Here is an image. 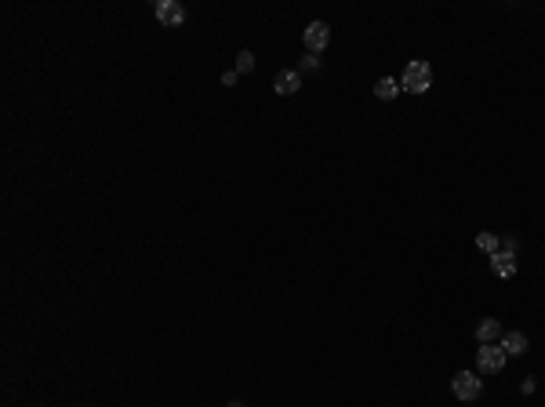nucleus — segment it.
Wrapping results in <instances>:
<instances>
[{
	"label": "nucleus",
	"instance_id": "nucleus-6",
	"mask_svg": "<svg viewBox=\"0 0 545 407\" xmlns=\"http://www.w3.org/2000/svg\"><path fill=\"white\" fill-rule=\"evenodd\" d=\"M153 11H157V18L164 26H182L185 22V8L178 4V0H157Z\"/></svg>",
	"mask_w": 545,
	"mask_h": 407
},
{
	"label": "nucleus",
	"instance_id": "nucleus-14",
	"mask_svg": "<svg viewBox=\"0 0 545 407\" xmlns=\"http://www.w3.org/2000/svg\"><path fill=\"white\" fill-rule=\"evenodd\" d=\"M237 77H240L237 70H229V73H222V84H225V88H233V84H237Z\"/></svg>",
	"mask_w": 545,
	"mask_h": 407
},
{
	"label": "nucleus",
	"instance_id": "nucleus-9",
	"mask_svg": "<svg viewBox=\"0 0 545 407\" xmlns=\"http://www.w3.org/2000/svg\"><path fill=\"white\" fill-rule=\"evenodd\" d=\"M527 346H531V342H527V335H523V331H506V335H501V349H506L509 356H523V353H527Z\"/></svg>",
	"mask_w": 545,
	"mask_h": 407
},
{
	"label": "nucleus",
	"instance_id": "nucleus-2",
	"mask_svg": "<svg viewBox=\"0 0 545 407\" xmlns=\"http://www.w3.org/2000/svg\"><path fill=\"white\" fill-rule=\"evenodd\" d=\"M506 349L501 346H480L476 349V375H498L501 368H506Z\"/></svg>",
	"mask_w": 545,
	"mask_h": 407
},
{
	"label": "nucleus",
	"instance_id": "nucleus-12",
	"mask_svg": "<svg viewBox=\"0 0 545 407\" xmlns=\"http://www.w3.org/2000/svg\"><path fill=\"white\" fill-rule=\"evenodd\" d=\"M251 70H255V55H251V51H240V55H237V73H251Z\"/></svg>",
	"mask_w": 545,
	"mask_h": 407
},
{
	"label": "nucleus",
	"instance_id": "nucleus-8",
	"mask_svg": "<svg viewBox=\"0 0 545 407\" xmlns=\"http://www.w3.org/2000/svg\"><path fill=\"white\" fill-rule=\"evenodd\" d=\"M498 338H501V324L494 316H487V320H480V324H476V342H480V346H494Z\"/></svg>",
	"mask_w": 545,
	"mask_h": 407
},
{
	"label": "nucleus",
	"instance_id": "nucleus-10",
	"mask_svg": "<svg viewBox=\"0 0 545 407\" xmlns=\"http://www.w3.org/2000/svg\"><path fill=\"white\" fill-rule=\"evenodd\" d=\"M374 95H379L382 102L396 98V95H400V80H396V77H382L379 84H374Z\"/></svg>",
	"mask_w": 545,
	"mask_h": 407
},
{
	"label": "nucleus",
	"instance_id": "nucleus-7",
	"mask_svg": "<svg viewBox=\"0 0 545 407\" xmlns=\"http://www.w3.org/2000/svg\"><path fill=\"white\" fill-rule=\"evenodd\" d=\"M298 88H302V77L295 70H280L277 80H272V91H277V95H295Z\"/></svg>",
	"mask_w": 545,
	"mask_h": 407
},
{
	"label": "nucleus",
	"instance_id": "nucleus-11",
	"mask_svg": "<svg viewBox=\"0 0 545 407\" xmlns=\"http://www.w3.org/2000/svg\"><path fill=\"white\" fill-rule=\"evenodd\" d=\"M476 247L487 251V254H494V251H498V237H494V233H480V237H476Z\"/></svg>",
	"mask_w": 545,
	"mask_h": 407
},
{
	"label": "nucleus",
	"instance_id": "nucleus-4",
	"mask_svg": "<svg viewBox=\"0 0 545 407\" xmlns=\"http://www.w3.org/2000/svg\"><path fill=\"white\" fill-rule=\"evenodd\" d=\"M302 40H306V51L309 55H320L331 44V26L327 22H309L306 33H302Z\"/></svg>",
	"mask_w": 545,
	"mask_h": 407
},
{
	"label": "nucleus",
	"instance_id": "nucleus-5",
	"mask_svg": "<svg viewBox=\"0 0 545 407\" xmlns=\"http://www.w3.org/2000/svg\"><path fill=\"white\" fill-rule=\"evenodd\" d=\"M491 269H494L498 276H513V273H516V240H509L506 247H498V251L491 254Z\"/></svg>",
	"mask_w": 545,
	"mask_h": 407
},
{
	"label": "nucleus",
	"instance_id": "nucleus-3",
	"mask_svg": "<svg viewBox=\"0 0 545 407\" xmlns=\"http://www.w3.org/2000/svg\"><path fill=\"white\" fill-rule=\"evenodd\" d=\"M480 389H484V382H480L476 371H458V375L451 378V393H454L458 400H476Z\"/></svg>",
	"mask_w": 545,
	"mask_h": 407
},
{
	"label": "nucleus",
	"instance_id": "nucleus-1",
	"mask_svg": "<svg viewBox=\"0 0 545 407\" xmlns=\"http://www.w3.org/2000/svg\"><path fill=\"white\" fill-rule=\"evenodd\" d=\"M400 88H404V91H411V95H422V91H429V88H433V70H429V62H422V58L407 62V70H404Z\"/></svg>",
	"mask_w": 545,
	"mask_h": 407
},
{
	"label": "nucleus",
	"instance_id": "nucleus-13",
	"mask_svg": "<svg viewBox=\"0 0 545 407\" xmlns=\"http://www.w3.org/2000/svg\"><path fill=\"white\" fill-rule=\"evenodd\" d=\"M317 70H320V58L317 55H306L302 58V73H317Z\"/></svg>",
	"mask_w": 545,
	"mask_h": 407
}]
</instances>
